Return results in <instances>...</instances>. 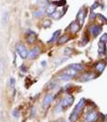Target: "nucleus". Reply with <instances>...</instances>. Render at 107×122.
<instances>
[{
	"label": "nucleus",
	"mask_w": 107,
	"mask_h": 122,
	"mask_svg": "<svg viewBox=\"0 0 107 122\" xmlns=\"http://www.w3.org/2000/svg\"><path fill=\"white\" fill-rule=\"evenodd\" d=\"M85 104V100H84V99H81V100L78 102L77 106L74 107L73 111L72 112V113L70 114V116H69V121L71 122H75L77 121V118L79 117V116L81 115V113L82 112V109H83Z\"/></svg>",
	"instance_id": "obj_1"
},
{
	"label": "nucleus",
	"mask_w": 107,
	"mask_h": 122,
	"mask_svg": "<svg viewBox=\"0 0 107 122\" xmlns=\"http://www.w3.org/2000/svg\"><path fill=\"white\" fill-rule=\"evenodd\" d=\"M74 101V98L72 96H67L65 99H63L60 102V107L61 108H65V107H68L69 106H71L72 104Z\"/></svg>",
	"instance_id": "obj_2"
},
{
	"label": "nucleus",
	"mask_w": 107,
	"mask_h": 122,
	"mask_svg": "<svg viewBox=\"0 0 107 122\" xmlns=\"http://www.w3.org/2000/svg\"><path fill=\"white\" fill-rule=\"evenodd\" d=\"M16 50H17L18 53L19 54L20 57H22L23 59H25L28 57V53L27 51V49L25 48L23 45L22 44H18L17 46H16Z\"/></svg>",
	"instance_id": "obj_3"
},
{
	"label": "nucleus",
	"mask_w": 107,
	"mask_h": 122,
	"mask_svg": "<svg viewBox=\"0 0 107 122\" xmlns=\"http://www.w3.org/2000/svg\"><path fill=\"white\" fill-rule=\"evenodd\" d=\"M52 100H53V96L52 95H47L44 98V100H43V104H42L43 107H45V108L48 107V105L52 102Z\"/></svg>",
	"instance_id": "obj_4"
},
{
	"label": "nucleus",
	"mask_w": 107,
	"mask_h": 122,
	"mask_svg": "<svg viewBox=\"0 0 107 122\" xmlns=\"http://www.w3.org/2000/svg\"><path fill=\"white\" fill-rule=\"evenodd\" d=\"M39 54H40V49L36 47V48H34L33 49H32V50L30 51L28 57H29L30 59H36L39 56Z\"/></svg>",
	"instance_id": "obj_5"
},
{
	"label": "nucleus",
	"mask_w": 107,
	"mask_h": 122,
	"mask_svg": "<svg viewBox=\"0 0 107 122\" xmlns=\"http://www.w3.org/2000/svg\"><path fill=\"white\" fill-rule=\"evenodd\" d=\"M27 40H28V43H30V44H32V43H34L35 41L36 40V34L34 32H29L28 33V36H27Z\"/></svg>",
	"instance_id": "obj_6"
},
{
	"label": "nucleus",
	"mask_w": 107,
	"mask_h": 122,
	"mask_svg": "<svg viewBox=\"0 0 107 122\" xmlns=\"http://www.w3.org/2000/svg\"><path fill=\"white\" fill-rule=\"evenodd\" d=\"M80 24L77 22H73L70 24V31L73 33H76L80 30Z\"/></svg>",
	"instance_id": "obj_7"
},
{
	"label": "nucleus",
	"mask_w": 107,
	"mask_h": 122,
	"mask_svg": "<svg viewBox=\"0 0 107 122\" xmlns=\"http://www.w3.org/2000/svg\"><path fill=\"white\" fill-rule=\"evenodd\" d=\"M85 15V11H83V10H81V11H79V13L77 14V21L79 22L80 25H81V24L84 23Z\"/></svg>",
	"instance_id": "obj_8"
},
{
	"label": "nucleus",
	"mask_w": 107,
	"mask_h": 122,
	"mask_svg": "<svg viewBox=\"0 0 107 122\" xmlns=\"http://www.w3.org/2000/svg\"><path fill=\"white\" fill-rule=\"evenodd\" d=\"M102 28L100 26H93L92 28V33L93 35L94 36H98V35L101 33V32H102Z\"/></svg>",
	"instance_id": "obj_9"
},
{
	"label": "nucleus",
	"mask_w": 107,
	"mask_h": 122,
	"mask_svg": "<svg viewBox=\"0 0 107 122\" xmlns=\"http://www.w3.org/2000/svg\"><path fill=\"white\" fill-rule=\"evenodd\" d=\"M97 118V114L94 112H90L89 113H88L86 116V121L87 122H91L93 121L94 120Z\"/></svg>",
	"instance_id": "obj_10"
},
{
	"label": "nucleus",
	"mask_w": 107,
	"mask_h": 122,
	"mask_svg": "<svg viewBox=\"0 0 107 122\" xmlns=\"http://www.w3.org/2000/svg\"><path fill=\"white\" fill-rule=\"evenodd\" d=\"M95 77V75L93 74H84L83 76L81 77V82H86V81H89V80L93 79V78H94Z\"/></svg>",
	"instance_id": "obj_11"
},
{
	"label": "nucleus",
	"mask_w": 107,
	"mask_h": 122,
	"mask_svg": "<svg viewBox=\"0 0 107 122\" xmlns=\"http://www.w3.org/2000/svg\"><path fill=\"white\" fill-rule=\"evenodd\" d=\"M8 20H9V13L7 11L3 12V15H2V24H3V26H6V24L8 22Z\"/></svg>",
	"instance_id": "obj_12"
},
{
	"label": "nucleus",
	"mask_w": 107,
	"mask_h": 122,
	"mask_svg": "<svg viewBox=\"0 0 107 122\" xmlns=\"http://www.w3.org/2000/svg\"><path fill=\"white\" fill-rule=\"evenodd\" d=\"M105 68H106V62H104V61H100V62H98L96 66V70H98V72H100V73H102V72L103 71L105 70Z\"/></svg>",
	"instance_id": "obj_13"
},
{
	"label": "nucleus",
	"mask_w": 107,
	"mask_h": 122,
	"mask_svg": "<svg viewBox=\"0 0 107 122\" xmlns=\"http://www.w3.org/2000/svg\"><path fill=\"white\" fill-rule=\"evenodd\" d=\"M69 40V36H67V35H64V36L60 37V38L58 39L57 43H58L59 45H63V44H65V43H66Z\"/></svg>",
	"instance_id": "obj_14"
},
{
	"label": "nucleus",
	"mask_w": 107,
	"mask_h": 122,
	"mask_svg": "<svg viewBox=\"0 0 107 122\" xmlns=\"http://www.w3.org/2000/svg\"><path fill=\"white\" fill-rule=\"evenodd\" d=\"M55 11H56V6L55 5L48 6L46 9V13L48 14V15H52Z\"/></svg>",
	"instance_id": "obj_15"
},
{
	"label": "nucleus",
	"mask_w": 107,
	"mask_h": 122,
	"mask_svg": "<svg viewBox=\"0 0 107 122\" xmlns=\"http://www.w3.org/2000/svg\"><path fill=\"white\" fill-rule=\"evenodd\" d=\"M60 30H58V31H56V32L53 33L52 35V40L49 41V42H53V41H57V39L59 38V36L60 34Z\"/></svg>",
	"instance_id": "obj_16"
},
{
	"label": "nucleus",
	"mask_w": 107,
	"mask_h": 122,
	"mask_svg": "<svg viewBox=\"0 0 107 122\" xmlns=\"http://www.w3.org/2000/svg\"><path fill=\"white\" fill-rule=\"evenodd\" d=\"M59 79L60 80H63V81H68V80H69L70 78H72V77L70 75H69V74L64 73L62 74H60V75L59 76Z\"/></svg>",
	"instance_id": "obj_17"
},
{
	"label": "nucleus",
	"mask_w": 107,
	"mask_h": 122,
	"mask_svg": "<svg viewBox=\"0 0 107 122\" xmlns=\"http://www.w3.org/2000/svg\"><path fill=\"white\" fill-rule=\"evenodd\" d=\"M65 74H69V75H70L71 77H73V76H75L76 74H77V71L76 70L72 69V68L69 67V70H66V71H65Z\"/></svg>",
	"instance_id": "obj_18"
},
{
	"label": "nucleus",
	"mask_w": 107,
	"mask_h": 122,
	"mask_svg": "<svg viewBox=\"0 0 107 122\" xmlns=\"http://www.w3.org/2000/svg\"><path fill=\"white\" fill-rule=\"evenodd\" d=\"M72 69H74L76 70L77 71H79V70H81L83 69V67H82L81 65H80V64H72V65L69 66Z\"/></svg>",
	"instance_id": "obj_19"
},
{
	"label": "nucleus",
	"mask_w": 107,
	"mask_h": 122,
	"mask_svg": "<svg viewBox=\"0 0 107 122\" xmlns=\"http://www.w3.org/2000/svg\"><path fill=\"white\" fill-rule=\"evenodd\" d=\"M52 17L54 19V20H58L61 17V13L60 11H56V12H54V13L52 15Z\"/></svg>",
	"instance_id": "obj_20"
},
{
	"label": "nucleus",
	"mask_w": 107,
	"mask_h": 122,
	"mask_svg": "<svg viewBox=\"0 0 107 122\" xmlns=\"http://www.w3.org/2000/svg\"><path fill=\"white\" fill-rule=\"evenodd\" d=\"M36 107H32L31 109V118H34L36 117Z\"/></svg>",
	"instance_id": "obj_21"
},
{
	"label": "nucleus",
	"mask_w": 107,
	"mask_h": 122,
	"mask_svg": "<svg viewBox=\"0 0 107 122\" xmlns=\"http://www.w3.org/2000/svg\"><path fill=\"white\" fill-rule=\"evenodd\" d=\"M100 41L102 43H104V44L107 43V33H104L102 36H101Z\"/></svg>",
	"instance_id": "obj_22"
},
{
	"label": "nucleus",
	"mask_w": 107,
	"mask_h": 122,
	"mask_svg": "<svg viewBox=\"0 0 107 122\" xmlns=\"http://www.w3.org/2000/svg\"><path fill=\"white\" fill-rule=\"evenodd\" d=\"M51 24H52V22H51L50 20H45L44 23H43V25H44V28H48Z\"/></svg>",
	"instance_id": "obj_23"
},
{
	"label": "nucleus",
	"mask_w": 107,
	"mask_h": 122,
	"mask_svg": "<svg viewBox=\"0 0 107 122\" xmlns=\"http://www.w3.org/2000/svg\"><path fill=\"white\" fill-rule=\"evenodd\" d=\"M10 84H11V87L12 89H15V79L13 77H11V79H10Z\"/></svg>",
	"instance_id": "obj_24"
},
{
	"label": "nucleus",
	"mask_w": 107,
	"mask_h": 122,
	"mask_svg": "<svg viewBox=\"0 0 107 122\" xmlns=\"http://www.w3.org/2000/svg\"><path fill=\"white\" fill-rule=\"evenodd\" d=\"M12 115H13V117H15V118L19 117V111L17 110V109H15V110L12 112Z\"/></svg>",
	"instance_id": "obj_25"
},
{
	"label": "nucleus",
	"mask_w": 107,
	"mask_h": 122,
	"mask_svg": "<svg viewBox=\"0 0 107 122\" xmlns=\"http://www.w3.org/2000/svg\"><path fill=\"white\" fill-rule=\"evenodd\" d=\"M3 68H4V66H3V61L2 60L1 57H0V74L3 73Z\"/></svg>",
	"instance_id": "obj_26"
},
{
	"label": "nucleus",
	"mask_w": 107,
	"mask_h": 122,
	"mask_svg": "<svg viewBox=\"0 0 107 122\" xmlns=\"http://www.w3.org/2000/svg\"><path fill=\"white\" fill-rule=\"evenodd\" d=\"M73 53V49H70V48H66L65 49V54L66 55H69Z\"/></svg>",
	"instance_id": "obj_27"
},
{
	"label": "nucleus",
	"mask_w": 107,
	"mask_h": 122,
	"mask_svg": "<svg viewBox=\"0 0 107 122\" xmlns=\"http://www.w3.org/2000/svg\"><path fill=\"white\" fill-rule=\"evenodd\" d=\"M34 15L36 16V17H41V16L43 15V12L41 11H36L34 13Z\"/></svg>",
	"instance_id": "obj_28"
},
{
	"label": "nucleus",
	"mask_w": 107,
	"mask_h": 122,
	"mask_svg": "<svg viewBox=\"0 0 107 122\" xmlns=\"http://www.w3.org/2000/svg\"><path fill=\"white\" fill-rule=\"evenodd\" d=\"M99 6V3L97 2V3H94L93 4V6H92V10H94V9H96V8H98V7Z\"/></svg>",
	"instance_id": "obj_29"
},
{
	"label": "nucleus",
	"mask_w": 107,
	"mask_h": 122,
	"mask_svg": "<svg viewBox=\"0 0 107 122\" xmlns=\"http://www.w3.org/2000/svg\"><path fill=\"white\" fill-rule=\"evenodd\" d=\"M65 3H66V2H65V0H61V2H60V3H57V5L60 6V7H61V6H63Z\"/></svg>",
	"instance_id": "obj_30"
},
{
	"label": "nucleus",
	"mask_w": 107,
	"mask_h": 122,
	"mask_svg": "<svg viewBox=\"0 0 107 122\" xmlns=\"http://www.w3.org/2000/svg\"><path fill=\"white\" fill-rule=\"evenodd\" d=\"M41 64H42V66H46V61H43L42 62H41Z\"/></svg>",
	"instance_id": "obj_31"
},
{
	"label": "nucleus",
	"mask_w": 107,
	"mask_h": 122,
	"mask_svg": "<svg viewBox=\"0 0 107 122\" xmlns=\"http://www.w3.org/2000/svg\"><path fill=\"white\" fill-rule=\"evenodd\" d=\"M104 122H107V116H106V117H105V121Z\"/></svg>",
	"instance_id": "obj_32"
},
{
	"label": "nucleus",
	"mask_w": 107,
	"mask_h": 122,
	"mask_svg": "<svg viewBox=\"0 0 107 122\" xmlns=\"http://www.w3.org/2000/svg\"><path fill=\"white\" fill-rule=\"evenodd\" d=\"M62 122H66V121H62Z\"/></svg>",
	"instance_id": "obj_33"
}]
</instances>
